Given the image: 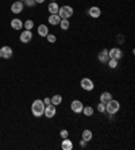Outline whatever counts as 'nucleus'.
Here are the masks:
<instances>
[{
	"mask_svg": "<svg viewBox=\"0 0 135 150\" xmlns=\"http://www.w3.org/2000/svg\"><path fill=\"white\" fill-rule=\"evenodd\" d=\"M46 39H47V42L49 43H56V41H57V37L54 34H50L49 33L47 35H46Z\"/></svg>",
	"mask_w": 135,
	"mask_h": 150,
	"instance_id": "obj_25",
	"label": "nucleus"
},
{
	"mask_svg": "<svg viewBox=\"0 0 135 150\" xmlns=\"http://www.w3.org/2000/svg\"><path fill=\"white\" fill-rule=\"evenodd\" d=\"M35 1H37V4H38V3H43L45 0H35Z\"/></svg>",
	"mask_w": 135,
	"mask_h": 150,
	"instance_id": "obj_32",
	"label": "nucleus"
},
{
	"mask_svg": "<svg viewBox=\"0 0 135 150\" xmlns=\"http://www.w3.org/2000/svg\"><path fill=\"white\" fill-rule=\"evenodd\" d=\"M116 39H118V42L120 43V45H123V43H124V37H123L122 34H119L118 37H116Z\"/></svg>",
	"mask_w": 135,
	"mask_h": 150,
	"instance_id": "obj_29",
	"label": "nucleus"
},
{
	"mask_svg": "<svg viewBox=\"0 0 135 150\" xmlns=\"http://www.w3.org/2000/svg\"><path fill=\"white\" fill-rule=\"evenodd\" d=\"M59 137H61V138H68V137H69V131H68V130H61V133H59Z\"/></svg>",
	"mask_w": 135,
	"mask_h": 150,
	"instance_id": "obj_28",
	"label": "nucleus"
},
{
	"mask_svg": "<svg viewBox=\"0 0 135 150\" xmlns=\"http://www.w3.org/2000/svg\"><path fill=\"white\" fill-rule=\"evenodd\" d=\"M0 58H1V56H0Z\"/></svg>",
	"mask_w": 135,
	"mask_h": 150,
	"instance_id": "obj_35",
	"label": "nucleus"
},
{
	"mask_svg": "<svg viewBox=\"0 0 135 150\" xmlns=\"http://www.w3.org/2000/svg\"><path fill=\"white\" fill-rule=\"evenodd\" d=\"M70 108L74 114H81L83 112V108H84V104L81 100H73L70 103Z\"/></svg>",
	"mask_w": 135,
	"mask_h": 150,
	"instance_id": "obj_6",
	"label": "nucleus"
},
{
	"mask_svg": "<svg viewBox=\"0 0 135 150\" xmlns=\"http://www.w3.org/2000/svg\"><path fill=\"white\" fill-rule=\"evenodd\" d=\"M59 27H61V30H69V27H70V22H69V19H61V22H59Z\"/></svg>",
	"mask_w": 135,
	"mask_h": 150,
	"instance_id": "obj_21",
	"label": "nucleus"
},
{
	"mask_svg": "<svg viewBox=\"0 0 135 150\" xmlns=\"http://www.w3.org/2000/svg\"><path fill=\"white\" fill-rule=\"evenodd\" d=\"M58 10H59V6L57 4V1H50V4L47 6V11L50 12V15L58 14Z\"/></svg>",
	"mask_w": 135,
	"mask_h": 150,
	"instance_id": "obj_13",
	"label": "nucleus"
},
{
	"mask_svg": "<svg viewBox=\"0 0 135 150\" xmlns=\"http://www.w3.org/2000/svg\"><path fill=\"white\" fill-rule=\"evenodd\" d=\"M96 108H97V111H99V112H101V114H103V112H105V104L100 101V103L97 104Z\"/></svg>",
	"mask_w": 135,
	"mask_h": 150,
	"instance_id": "obj_26",
	"label": "nucleus"
},
{
	"mask_svg": "<svg viewBox=\"0 0 135 150\" xmlns=\"http://www.w3.org/2000/svg\"><path fill=\"white\" fill-rule=\"evenodd\" d=\"M97 58H99V61H100L101 64H107L108 59H110V56H108V50L107 49H103L100 53H99Z\"/></svg>",
	"mask_w": 135,
	"mask_h": 150,
	"instance_id": "obj_12",
	"label": "nucleus"
},
{
	"mask_svg": "<svg viewBox=\"0 0 135 150\" xmlns=\"http://www.w3.org/2000/svg\"><path fill=\"white\" fill-rule=\"evenodd\" d=\"M43 103H45V105H49V104H52V100H50V98H45L43 99Z\"/></svg>",
	"mask_w": 135,
	"mask_h": 150,
	"instance_id": "obj_30",
	"label": "nucleus"
},
{
	"mask_svg": "<svg viewBox=\"0 0 135 150\" xmlns=\"http://www.w3.org/2000/svg\"><path fill=\"white\" fill-rule=\"evenodd\" d=\"M23 8H24V4H23V1H20V0L12 3V6H11V11H12L14 14H20L22 11H23Z\"/></svg>",
	"mask_w": 135,
	"mask_h": 150,
	"instance_id": "obj_10",
	"label": "nucleus"
},
{
	"mask_svg": "<svg viewBox=\"0 0 135 150\" xmlns=\"http://www.w3.org/2000/svg\"><path fill=\"white\" fill-rule=\"evenodd\" d=\"M12 54H14V52H12V49H11L10 46H1L0 47V56H1V58L10 59L12 57Z\"/></svg>",
	"mask_w": 135,
	"mask_h": 150,
	"instance_id": "obj_8",
	"label": "nucleus"
},
{
	"mask_svg": "<svg viewBox=\"0 0 135 150\" xmlns=\"http://www.w3.org/2000/svg\"><path fill=\"white\" fill-rule=\"evenodd\" d=\"M119 110H120V103H119L118 100H115V99H111L110 101H107L105 103V111L108 112V114H118Z\"/></svg>",
	"mask_w": 135,
	"mask_h": 150,
	"instance_id": "obj_2",
	"label": "nucleus"
},
{
	"mask_svg": "<svg viewBox=\"0 0 135 150\" xmlns=\"http://www.w3.org/2000/svg\"><path fill=\"white\" fill-rule=\"evenodd\" d=\"M50 100H52V104L57 107V105H59L62 103V96H61V95H54V96L50 98Z\"/></svg>",
	"mask_w": 135,
	"mask_h": 150,
	"instance_id": "obj_19",
	"label": "nucleus"
},
{
	"mask_svg": "<svg viewBox=\"0 0 135 150\" xmlns=\"http://www.w3.org/2000/svg\"><path fill=\"white\" fill-rule=\"evenodd\" d=\"M93 107H90V105H84V108H83V114L85 116H92L93 115Z\"/></svg>",
	"mask_w": 135,
	"mask_h": 150,
	"instance_id": "obj_22",
	"label": "nucleus"
},
{
	"mask_svg": "<svg viewBox=\"0 0 135 150\" xmlns=\"http://www.w3.org/2000/svg\"><path fill=\"white\" fill-rule=\"evenodd\" d=\"M49 22V25H52V26H58L59 25V22H61V18L58 16V14H54V15H50L47 19Z\"/></svg>",
	"mask_w": 135,
	"mask_h": 150,
	"instance_id": "obj_14",
	"label": "nucleus"
},
{
	"mask_svg": "<svg viewBox=\"0 0 135 150\" xmlns=\"http://www.w3.org/2000/svg\"><path fill=\"white\" fill-rule=\"evenodd\" d=\"M118 59H112V58H110L108 59V62H107V65L110 68H111V69H116V68H118Z\"/></svg>",
	"mask_w": 135,
	"mask_h": 150,
	"instance_id": "obj_24",
	"label": "nucleus"
},
{
	"mask_svg": "<svg viewBox=\"0 0 135 150\" xmlns=\"http://www.w3.org/2000/svg\"><path fill=\"white\" fill-rule=\"evenodd\" d=\"M23 4H26L27 7H34L35 4H37V1H35V0H24Z\"/></svg>",
	"mask_w": 135,
	"mask_h": 150,
	"instance_id": "obj_27",
	"label": "nucleus"
},
{
	"mask_svg": "<svg viewBox=\"0 0 135 150\" xmlns=\"http://www.w3.org/2000/svg\"><path fill=\"white\" fill-rule=\"evenodd\" d=\"M80 85H81V88H83L84 91H87V92L93 91V88H95V83L90 79H88V77H84L83 80L80 81Z\"/></svg>",
	"mask_w": 135,
	"mask_h": 150,
	"instance_id": "obj_4",
	"label": "nucleus"
},
{
	"mask_svg": "<svg viewBox=\"0 0 135 150\" xmlns=\"http://www.w3.org/2000/svg\"><path fill=\"white\" fill-rule=\"evenodd\" d=\"M88 15H89L90 18H93V19H97V18L101 15V10L99 7H96V6H93V7H90L89 10L87 11Z\"/></svg>",
	"mask_w": 135,
	"mask_h": 150,
	"instance_id": "obj_11",
	"label": "nucleus"
},
{
	"mask_svg": "<svg viewBox=\"0 0 135 150\" xmlns=\"http://www.w3.org/2000/svg\"><path fill=\"white\" fill-rule=\"evenodd\" d=\"M87 143L88 142H85L84 139H81V141H80V146H81V147H85V146H87Z\"/></svg>",
	"mask_w": 135,
	"mask_h": 150,
	"instance_id": "obj_31",
	"label": "nucleus"
},
{
	"mask_svg": "<svg viewBox=\"0 0 135 150\" xmlns=\"http://www.w3.org/2000/svg\"><path fill=\"white\" fill-rule=\"evenodd\" d=\"M100 101L101 103H104V104H105V103H107V101H110L112 99V95L110 93V92H103V93L100 95Z\"/></svg>",
	"mask_w": 135,
	"mask_h": 150,
	"instance_id": "obj_20",
	"label": "nucleus"
},
{
	"mask_svg": "<svg viewBox=\"0 0 135 150\" xmlns=\"http://www.w3.org/2000/svg\"><path fill=\"white\" fill-rule=\"evenodd\" d=\"M49 34V27L46 25H39L38 26V35L39 37H45Z\"/></svg>",
	"mask_w": 135,
	"mask_h": 150,
	"instance_id": "obj_18",
	"label": "nucleus"
},
{
	"mask_svg": "<svg viewBox=\"0 0 135 150\" xmlns=\"http://www.w3.org/2000/svg\"><path fill=\"white\" fill-rule=\"evenodd\" d=\"M45 103H43V100H41V99H37V100L33 101L31 104V112L33 115L35 116V118H41L42 115H43V111H45Z\"/></svg>",
	"mask_w": 135,
	"mask_h": 150,
	"instance_id": "obj_1",
	"label": "nucleus"
},
{
	"mask_svg": "<svg viewBox=\"0 0 135 150\" xmlns=\"http://www.w3.org/2000/svg\"><path fill=\"white\" fill-rule=\"evenodd\" d=\"M108 56H110V58L112 59H120L122 57H123V52H122L119 47H112V49L108 50Z\"/></svg>",
	"mask_w": 135,
	"mask_h": 150,
	"instance_id": "obj_7",
	"label": "nucleus"
},
{
	"mask_svg": "<svg viewBox=\"0 0 135 150\" xmlns=\"http://www.w3.org/2000/svg\"><path fill=\"white\" fill-rule=\"evenodd\" d=\"M73 14H74V11L70 6H62L58 10V16L61 19H69V18L73 16Z\"/></svg>",
	"mask_w": 135,
	"mask_h": 150,
	"instance_id": "obj_3",
	"label": "nucleus"
},
{
	"mask_svg": "<svg viewBox=\"0 0 135 150\" xmlns=\"http://www.w3.org/2000/svg\"><path fill=\"white\" fill-rule=\"evenodd\" d=\"M20 1H24V0H20Z\"/></svg>",
	"mask_w": 135,
	"mask_h": 150,
	"instance_id": "obj_34",
	"label": "nucleus"
},
{
	"mask_svg": "<svg viewBox=\"0 0 135 150\" xmlns=\"http://www.w3.org/2000/svg\"><path fill=\"white\" fill-rule=\"evenodd\" d=\"M19 39H20L22 43H30V41L33 39V33L30 30H24V31L20 33Z\"/></svg>",
	"mask_w": 135,
	"mask_h": 150,
	"instance_id": "obj_9",
	"label": "nucleus"
},
{
	"mask_svg": "<svg viewBox=\"0 0 135 150\" xmlns=\"http://www.w3.org/2000/svg\"><path fill=\"white\" fill-rule=\"evenodd\" d=\"M81 138H83L85 142H89L93 138V133L90 130H83V134H81Z\"/></svg>",
	"mask_w": 135,
	"mask_h": 150,
	"instance_id": "obj_17",
	"label": "nucleus"
},
{
	"mask_svg": "<svg viewBox=\"0 0 135 150\" xmlns=\"http://www.w3.org/2000/svg\"><path fill=\"white\" fill-rule=\"evenodd\" d=\"M23 27L26 28V30H30V31H31L33 27H34V21H31V19H27V21L23 23Z\"/></svg>",
	"mask_w": 135,
	"mask_h": 150,
	"instance_id": "obj_23",
	"label": "nucleus"
},
{
	"mask_svg": "<svg viewBox=\"0 0 135 150\" xmlns=\"http://www.w3.org/2000/svg\"><path fill=\"white\" fill-rule=\"evenodd\" d=\"M50 1H56V0H50Z\"/></svg>",
	"mask_w": 135,
	"mask_h": 150,
	"instance_id": "obj_33",
	"label": "nucleus"
},
{
	"mask_svg": "<svg viewBox=\"0 0 135 150\" xmlns=\"http://www.w3.org/2000/svg\"><path fill=\"white\" fill-rule=\"evenodd\" d=\"M61 147H62V150H73V142L69 138H64L61 142Z\"/></svg>",
	"mask_w": 135,
	"mask_h": 150,
	"instance_id": "obj_15",
	"label": "nucleus"
},
{
	"mask_svg": "<svg viewBox=\"0 0 135 150\" xmlns=\"http://www.w3.org/2000/svg\"><path fill=\"white\" fill-rule=\"evenodd\" d=\"M11 27L14 28V30H20L23 27V22L20 19H18V18H15V19L11 21Z\"/></svg>",
	"mask_w": 135,
	"mask_h": 150,
	"instance_id": "obj_16",
	"label": "nucleus"
},
{
	"mask_svg": "<svg viewBox=\"0 0 135 150\" xmlns=\"http://www.w3.org/2000/svg\"><path fill=\"white\" fill-rule=\"evenodd\" d=\"M57 114V108H56V105H53V104H49L45 107V111H43V115L46 116L47 119H52L54 118Z\"/></svg>",
	"mask_w": 135,
	"mask_h": 150,
	"instance_id": "obj_5",
	"label": "nucleus"
}]
</instances>
